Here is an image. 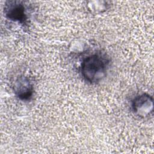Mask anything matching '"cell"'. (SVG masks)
Segmentation results:
<instances>
[{"label":"cell","mask_w":154,"mask_h":154,"mask_svg":"<svg viewBox=\"0 0 154 154\" xmlns=\"http://www.w3.org/2000/svg\"><path fill=\"white\" fill-rule=\"evenodd\" d=\"M109 64L110 60L106 54L94 52L83 58L79 66V73L87 83L97 84L106 77Z\"/></svg>","instance_id":"obj_1"},{"label":"cell","mask_w":154,"mask_h":154,"mask_svg":"<svg viewBox=\"0 0 154 154\" xmlns=\"http://www.w3.org/2000/svg\"><path fill=\"white\" fill-rule=\"evenodd\" d=\"M4 11L6 18L8 20L22 25L27 24L28 14L24 2L16 0L6 1Z\"/></svg>","instance_id":"obj_2"},{"label":"cell","mask_w":154,"mask_h":154,"mask_svg":"<svg viewBox=\"0 0 154 154\" xmlns=\"http://www.w3.org/2000/svg\"><path fill=\"white\" fill-rule=\"evenodd\" d=\"M131 108L135 115L140 118L149 117L153 111V99L148 93L136 96L131 102Z\"/></svg>","instance_id":"obj_3"},{"label":"cell","mask_w":154,"mask_h":154,"mask_svg":"<svg viewBox=\"0 0 154 154\" xmlns=\"http://www.w3.org/2000/svg\"><path fill=\"white\" fill-rule=\"evenodd\" d=\"M12 88L16 96L22 100H30L34 91L32 82L28 76L23 75H20L16 78Z\"/></svg>","instance_id":"obj_4"},{"label":"cell","mask_w":154,"mask_h":154,"mask_svg":"<svg viewBox=\"0 0 154 154\" xmlns=\"http://www.w3.org/2000/svg\"><path fill=\"white\" fill-rule=\"evenodd\" d=\"M108 2L103 1H90L87 4L88 10L91 13L99 14L105 11L109 7Z\"/></svg>","instance_id":"obj_5"}]
</instances>
